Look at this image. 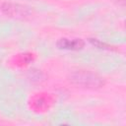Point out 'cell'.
Listing matches in <instances>:
<instances>
[{
  "label": "cell",
  "mask_w": 126,
  "mask_h": 126,
  "mask_svg": "<svg viewBox=\"0 0 126 126\" xmlns=\"http://www.w3.org/2000/svg\"><path fill=\"white\" fill-rule=\"evenodd\" d=\"M68 81L78 88L87 90H97L105 85V80L101 76L89 70L71 72L68 76Z\"/></svg>",
  "instance_id": "cell-1"
},
{
  "label": "cell",
  "mask_w": 126,
  "mask_h": 126,
  "mask_svg": "<svg viewBox=\"0 0 126 126\" xmlns=\"http://www.w3.org/2000/svg\"><path fill=\"white\" fill-rule=\"evenodd\" d=\"M56 45L59 49H67V50H80L85 46V41L81 38L69 39L66 37L58 39Z\"/></svg>",
  "instance_id": "cell-3"
},
{
  "label": "cell",
  "mask_w": 126,
  "mask_h": 126,
  "mask_svg": "<svg viewBox=\"0 0 126 126\" xmlns=\"http://www.w3.org/2000/svg\"><path fill=\"white\" fill-rule=\"evenodd\" d=\"M89 40L93 45H94L98 48H103V49H110L111 48V46H109V45H107V44H105V43H103V42H101L95 38H90Z\"/></svg>",
  "instance_id": "cell-4"
},
{
  "label": "cell",
  "mask_w": 126,
  "mask_h": 126,
  "mask_svg": "<svg viewBox=\"0 0 126 126\" xmlns=\"http://www.w3.org/2000/svg\"><path fill=\"white\" fill-rule=\"evenodd\" d=\"M1 11L8 17L17 18V19H24L29 17L32 14V10L25 6L18 3H11L6 2L1 5Z\"/></svg>",
  "instance_id": "cell-2"
}]
</instances>
